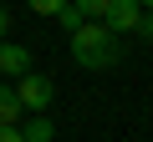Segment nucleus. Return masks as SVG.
<instances>
[{"label":"nucleus","mask_w":153,"mask_h":142,"mask_svg":"<svg viewBox=\"0 0 153 142\" xmlns=\"http://www.w3.org/2000/svg\"><path fill=\"white\" fill-rule=\"evenodd\" d=\"M26 5H31V10H36V15H56V10H61V5H66V0H26Z\"/></svg>","instance_id":"9"},{"label":"nucleus","mask_w":153,"mask_h":142,"mask_svg":"<svg viewBox=\"0 0 153 142\" xmlns=\"http://www.w3.org/2000/svg\"><path fill=\"white\" fill-rule=\"evenodd\" d=\"M21 71H31V51L16 41H0V76H21Z\"/></svg>","instance_id":"4"},{"label":"nucleus","mask_w":153,"mask_h":142,"mask_svg":"<svg viewBox=\"0 0 153 142\" xmlns=\"http://www.w3.org/2000/svg\"><path fill=\"white\" fill-rule=\"evenodd\" d=\"M16 97H21L26 112H46L51 97H56V81L41 76V71H21V76H16Z\"/></svg>","instance_id":"2"},{"label":"nucleus","mask_w":153,"mask_h":142,"mask_svg":"<svg viewBox=\"0 0 153 142\" xmlns=\"http://www.w3.org/2000/svg\"><path fill=\"white\" fill-rule=\"evenodd\" d=\"M138 20H143V5H138V0H107V10H102V26H107L112 36L138 31Z\"/></svg>","instance_id":"3"},{"label":"nucleus","mask_w":153,"mask_h":142,"mask_svg":"<svg viewBox=\"0 0 153 142\" xmlns=\"http://www.w3.org/2000/svg\"><path fill=\"white\" fill-rule=\"evenodd\" d=\"M5 36H10V10L0 5V41H5Z\"/></svg>","instance_id":"12"},{"label":"nucleus","mask_w":153,"mask_h":142,"mask_svg":"<svg viewBox=\"0 0 153 142\" xmlns=\"http://www.w3.org/2000/svg\"><path fill=\"white\" fill-rule=\"evenodd\" d=\"M76 10H82V20H102V10H107V0H71Z\"/></svg>","instance_id":"7"},{"label":"nucleus","mask_w":153,"mask_h":142,"mask_svg":"<svg viewBox=\"0 0 153 142\" xmlns=\"http://www.w3.org/2000/svg\"><path fill=\"white\" fill-rule=\"evenodd\" d=\"M21 137H26V142H51V137H56V127H51V117H46V112H31V117L21 122Z\"/></svg>","instance_id":"5"},{"label":"nucleus","mask_w":153,"mask_h":142,"mask_svg":"<svg viewBox=\"0 0 153 142\" xmlns=\"http://www.w3.org/2000/svg\"><path fill=\"white\" fill-rule=\"evenodd\" d=\"M138 5H143V10H153V0H138Z\"/></svg>","instance_id":"13"},{"label":"nucleus","mask_w":153,"mask_h":142,"mask_svg":"<svg viewBox=\"0 0 153 142\" xmlns=\"http://www.w3.org/2000/svg\"><path fill=\"white\" fill-rule=\"evenodd\" d=\"M138 31H143V36L153 41V10H143V20H138Z\"/></svg>","instance_id":"11"},{"label":"nucleus","mask_w":153,"mask_h":142,"mask_svg":"<svg viewBox=\"0 0 153 142\" xmlns=\"http://www.w3.org/2000/svg\"><path fill=\"white\" fill-rule=\"evenodd\" d=\"M71 56H76V66H87V71H112L123 61V46H117V36L102 20H82L71 31Z\"/></svg>","instance_id":"1"},{"label":"nucleus","mask_w":153,"mask_h":142,"mask_svg":"<svg viewBox=\"0 0 153 142\" xmlns=\"http://www.w3.org/2000/svg\"><path fill=\"white\" fill-rule=\"evenodd\" d=\"M51 20H61L66 31H76V26H82V10H76V5H71V0H66V5H61V10L51 15Z\"/></svg>","instance_id":"8"},{"label":"nucleus","mask_w":153,"mask_h":142,"mask_svg":"<svg viewBox=\"0 0 153 142\" xmlns=\"http://www.w3.org/2000/svg\"><path fill=\"white\" fill-rule=\"evenodd\" d=\"M21 117H26V107H21L16 86H5V81H0V127H16Z\"/></svg>","instance_id":"6"},{"label":"nucleus","mask_w":153,"mask_h":142,"mask_svg":"<svg viewBox=\"0 0 153 142\" xmlns=\"http://www.w3.org/2000/svg\"><path fill=\"white\" fill-rule=\"evenodd\" d=\"M0 142H26V137H21V122H16V127H0Z\"/></svg>","instance_id":"10"}]
</instances>
